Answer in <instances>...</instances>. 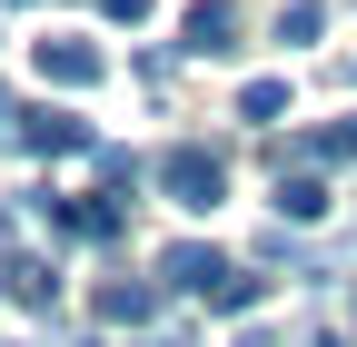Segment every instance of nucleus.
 Here are the masks:
<instances>
[{
  "instance_id": "obj_1",
  "label": "nucleus",
  "mask_w": 357,
  "mask_h": 347,
  "mask_svg": "<svg viewBox=\"0 0 357 347\" xmlns=\"http://www.w3.org/2000/svg\"><path fill=\"white\" fill-rule=\"evenodd\" d=\"M159 189L178 208H218V199H229V159H218L208 139H169L159 149Z\"/></svg>"
},
{
  "instance_id": "obj_2",
  "label": "nucleus",
  "mask_w": 357,
  "mask_h": 347,
  "mask_svg": "<svg viewBox=\"0 0 357 347\" xmlns=\"http://www.w3.org/2000/svg\"><path fill=\"white\" fill-rule=\"evenodd\" d=\"M218 278H229V258H218V248H199V238H178V248L159 258V288H178V298H208Z\"/></svg>"
},
{
  "instance_id": "obj_3",
  "label": "nucleus",
  "mask_w": 357,
  "mask_h": 347,
  "mask_svg": "<svg viewBox=\"0 0 357 347\" xmlns=\"http://www.w3.org/2000/svg\"><path fill=\"white\" fill-rule=\"evenodd\" d=\"M20 149L70 159V149H100V139H89V119H70V109H30V119H20Z\"/></svg>"
},
{
  "instance_id": "obj_4",
  "label": "nucleus",
  "mask_w": 357,
  "mask_h": 347,
  "mask_svg": "<svg viewBox=\"0 0 357 347\" xmlns=\"http://www.w3.org/2000/svg\"><path fill=\"white\" fill-rule=\"evenodd\" d=\"M0 288L20 298V308H50V298H60V268H50V258H30V248H10V258H0Z\"/></svg>"
},
{
  "instance_id": "obj_5",
  "label": "nucleus",
  "mask_w": 357,
  "mask_h": 347,
  "mask_svg": "<svg viewBox=\"0 0 357 347\" xmlns=\"http://www.w3.org/2000/svg\"><path fill=\"white\" fill-rule=\"evenodd\" d=\"M178 40H189L199 60H218V50H238V0H199V10H189V30H178Z\"/></svg>"
},
{
  "instance_id": "obj_6",
  "label": "nucleus",
  "mask_w": 357,
  "mask_h": 347,
  "mask_svg": "<svg viewBox=\"0 0 357 347\" xmlns=\"http://www.w3.org/2000/svg\"><path fill=\"white\" fill-rule=\"evenodd\" d=\"M109 60L89 50V40H40V79H60V90H89Z\"/></svg>"
},
{
  "instance_id": "obj_7",
  "label": "nucleus",
  "mask_w": 357,
  "mask_h": 347,
  "mask_svg": "<svg viewBox=\"0 0 357 347\" xmlns=\"http://www.w3.org/2000/svg\"><path fill=\"white\" fill-rule=\"evenodd\" d=\"M100 318H109V327H149V318H159V288H149V278H109V288H100Z\"/></svg>"
},
{
  "instance_id": "obj_8",
  "label": "nucleus",
  "mask_w": 357,
  "mask_h": 347,
  "mask_svg": "<svg viewBox=\"0 0 357 347\" xmlns=\"http://www.w3.org/2000/svg\"><path fill=\"white\" fill-rule=\"evenodd\" d=\"M258 298H268V278H248V268H229V278L208 288V308H218V318H248Z\"/></svg>"
},
{
  "instance_id": "obj_9",
  "label": "nucleus",
  "mask_w": 357,
  "mask_h": 347,
  "mask_svg": "<svg viewBox=\"0 0 357 347\" xmlns=\"http://www.w3.org/2000/svg\"><path fill=\"white\" fill-rule=\"evenodd\" d=\"M278 219H328V189H318V179H288V169H278Z\"/></svg>"
},
{
  "instance_id": "obj_10",
  "label": "nucleus",
  "mask_w": 357,
  "mask_h": 347,
  "mask_svg": "<svg viewBox=\"0 0 357 347\" xmlns=\"http://www.w3.org/2000/svg\"><path fill=\"white\" fill-rule=\"evenodd\" d=\"M278 109H288V79H248V90H238V119H258V129L278 119Z\"/></svg>"
},
{
  "instance_id": "obj_11",
  "label": "nucleus",
  "mask_w": 357,
  "mask_h": 347,
  "mask_svg": "<svg viewBox=\"0 0 357 347\" xmlns=\"http://www.w3.org/2000/svg\"><path fill=\"white\" fill-rule=\"evenodd\" d=\"M298 159H357V119H337V129H307V139H298Z\"/></svg>"
},
{
  "instance_id": "obj_12",
  "label": "nucleus",
  "mask_w": 357,
  "mask_h": 347,
  "mask_svg": "<svg viewBox=\"0 0 357 347\" xmlns=\"http://www.w3.org/2000/svg\"><path fill=\"white\" fill-rule=\"evenodd\" d=\"M318 20H328V10H318V0H288V10H278V40H288V50H298V40H318Z\"/></svg>"
},
{
  "instance_id": "obj_13",
  "label": "nucleus",
  "mask_w": 357,
  "mask_h": 347,
  "mask_svg": "<svg viewBox=\"0 0 357 347\" xmlns=\"http://www.w3.org/2000/svg\"><path fill=\"white\" fill-rule=\"evenodd\" d=\"M238 347H278V337H258V327H248V337H238Z\"/></svg>"
},
{
  "instance_id": "obj_14",
  "label": "nucleus",
  "mask_w": 357,
  "mask_h": 347,
  "mask_svg": "<svg viewBox=\"0 0 357 347\" xmlns=\"http://www.w3.org/2000/svg\"><path fill=\"white\" fill-rule=\"evenodd\" d=\"M307 347H347V337H307Z\"/></svg>"
},
{
  "instance_id": "obj_15",
  "label": "nucleus",
  "mask_w": 357,
  "mask_h": 347,
  "mask_svg": "<svg viewBox=\"0 0 357 347\" xmlns=\"http://www.w3.org/2000/svg\"><path fill=\"white\" fill-rule=\"evenodd\" d=\"M0 119H10V90H0Z\"/></svg>"
},
{
  "instance_id": "obj_16",
  "label": "nucleus",
  "mask_w": 357,
  "mask_h": 347,
  "mask_svg": "<svg viewBox=\"0 0 357 347\" xmlns=\"http://www.w3.org/2000/svg\"><path fill=\"white\" fill-rule=\"evenodd\" d=\"M347 318H357V298H347Z\"/></svg>"
},
{
  "instance_id": "obj_17",
  "label": "nucleus",
  "mask_w": 357,
  "mask_h": 347,
  "mask_svg": "<svg viewBox=\"0 0 357 347\" xmlns=\"http://www.w3.org/2000/svg\"><path fill=\"white\" fill-rule=\"evenodd\" d=\"M0 229H10V219H0Z\"/></svg>"
}]
</instances>
